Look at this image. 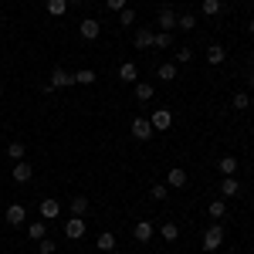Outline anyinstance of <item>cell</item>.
Instances as JSON below:
<instances>
[{
  "label": "cell",
  "instance_id": "cell-1",
  "mask_svg": "<svg viewBox=\"0 0 254 254\" xmlns=\"http://www.w3.org/2000/svg\"><path fill=\"white\" fill-rule=\"evenodd\" d=\"M224 227H220V224H210V227H207V231H203V241H200V244H203V251H217V248H220V244H224Z\"/></svg>",
  "mask_w": 254,
  "mask_h": 254
},
{
  "label": "cell",
  "instance_id": "cell-2",
  "mask_svg": "<svg viewBox=\"0 0 254 254\" xmlns=\"http://www.w3.org/2000/svg\"><path fill=\"white\" fill-rule=\"evenodd\" d=\"M68 85H75L71 71H64V68H55V71H51V78H48V85H44V92H55V88H68Z\"/></svg>",
  "mask_w": 254,
  "mask_h": 254
},
{
  "label": "cell",
  "instance_id": "cell-3",
  "mask_svg": "<svg viewBox=\"0 0 254 254\" xmlns=\"http://www.w3.org/2000/svg\"><path fill=\"white\" fill-rule=\"evenodd\" d=\"M38 214H41V220H58V214H61V203L55 200V196H44L38 203Z\"/></svg>",
  "mask_w": 254,
  "mask_h": 254
},
{
  "label": "cell",
  "instance_id": "cell-4",
  "mask_svg": "<svg viewBox=\"0 0 254 254\" xmlns=\"http://www.w3.org/2000/svg\"><path fill=\"white\" fill-rule=\"evenodd\" d=\"M187 183H190V176H187L183 166H173V170L166 173V187H170V190H183Z\"/></svg>",
  "mask_w": 254,
  "mask_h": 254
},
{
  "label": "cell",
  "instance_id": "cell-5",
  "mask_svg": "<svg viewBox=\"0 0 254 254\" xmlns=\"http://www.w3.org/2000/svg\"><path fill=\"white\" fill-rule=\"evenodd\" d=\"M149 122H153L156 132H166V129L173 126V112H170V109H156V112L149 116Z\"/></svg>",
  "mask_w": 254,
  "mask_h": 254
},
{
  "label": "cell",
  "instance_id": "cell-6",
  "mask_svg": "<svg viewBox=\"0 0 254 254\" xmlns=\"http://www.w3.org/2000/svg\"><path fill=\"white\" fill-rule=\"evenodd\" d=\"M153 132H156V129H153V122H149V119H132V136H136L139 142L153 139Z\"/></svg>",
  "mask_w": 254,
  "mask_h": 254
},
{
  "label": "cell",
  "instance_id": "cell-7",
  "mask_svg": "<svg viewBox=\"0 0 254 254\" xmlns=\"http://www.w3.org/2000/svg\"><path fill=\"white\" fill-rule=\"evenodd\" d=\"M153 234H156V227H153L149 220H136V227H132V237H136L139 244H149V241H153Z\"/></svg>",
  "mask_w": 254,
  "mask_h": 254
},
{
  "label": "cell",
  "instance_id": "cell-8",
  "mask_svg": "<svg viewBox=\"0 0 254 254\" xmlns=\"http://www.w3.org/2000/svg\"><path fill=\"white\" fill-rule=\"evenodd\" d=\"M24 220H27V207H24V203H10V207H7V224H10V227H20Z\"/></svg>",
  "mask_w": 254,
  "mask_h": 254
},
{
  "label": "cell",
  "instance_id": "cell-9",
  "mask_svg": "<svg viewBox=\"0 0 254 254\" xmlns=\"http://www.w3.org/2000/svg\"><path fill=\"white\" fill-rule=\"evenodd\" d=\"M119 78L126 81V85H136V81H139V68H136V61H122V64H119Z\"/></svg>",
  "mask_w": 254,
  "mask_h": 254
},
{
  "label": "cell",
  "instance_id": "cell-10",
  "mask_svg": "<svg viewBox=\"0 0 254 254\" xmlns=\"http://www.w3.org/2000/svg\"><path fill=\"white\" fill-rule=\"evenodd\" d=\"M64 237H71V241L85 237V217H71V220L64 224Z\"/></svg>",
  "mask_w": 254,
  "mask_h": 254
},
{
  "label": "cell",
  "instance_id": "cell-11",
  "mask_svg": "<svg viewBox=\"0 0 254 254\" xmlns=\"http://www.w3.org/2000/svg\"><path fill=\"white\" fill-rule=\"evenodd\" d=\"M237 166H241V159H237V156H220V159H217V173H220V176H234Z\"/></svg>",
  "mask_w": 254,
  "mask_h": 254
},
{
  "label": "cell",
  "instance_id": "cell-12",
  "mask_svg": "<svg viewBox=\"0 0 254 254\" xmlns=\"http://www.w3.org/2000/svg\"><path fill=\"white\" fill-rule=\"evenodd\" d=\"M78 31H81V38H85V41H95L98 34H102V24L88 17V20H81V24H78Z\"/></svg>",
  "mask_w": 254,
  "mask_h": 254
},
{
  "label": "cell",
  "instance_id": "cell-13",
  "mask_svg": "<svg viewBox=\"0 0 254 254\" xmlns=\"http://www.w3.org/2000/svg\"><path fill=\"white\" fill-rule=\"evenodd\" d=\"M156 20H159V31H173V27H176V10H170V7H163Z\"/></svg>",
  "mask_w": 254,
  "mask_h": 254
},
{
  "label": "cell",
  "instance_id": "cell-14",
  "mask_svg": "<svg viewBox=\"0 0 254 254\" xmlns=\"http://www.w3.org/2000/svg\"><path fill=\"white\" fill-rule=\"evenodd\" d=\"M207 61H210V64H224V61H227V48H224V44H210V48H207Z\"/></svg>",
  "mask_w": 254,
  "mask_h": 254
},
{
  "label": "cell",
  "instance_id": "cell-15",
  "mask_svg": "<svg viewBox=\"0 0 254 254\" xmlns=\"http://www.w3.org/2000/svg\"><path fill=\"white\" fill-rule=\"evenodd\" d=\"M31 176H34V170H31V163H27V159L14 163V180H17V183H27Z\"/></svg>",
  "mask_w": 254,
  "mask_h": 254
},
{
  "label": "cell",
  "instance_id": "cell-16",
  "mask_svg": "<svg viewBox=\"0 0 254 254\" xmlns=\"http://www.w3.org/2000/svg\"><path fill=\"white\" fill-rule=\"evenodd\" d=\"M44 10H48L51 17H64V14H68V0H48Z\"/></svg>",
  "mask_w": 254,
  "mask_h": 254
},
{
  "label": "cell",
  "instance_id": "cell-17",
  "mask_svg": "<svg viewBox=\"0 0 254 254\" xmlns=\"http://www.w3.org/2000/svg\"><path fill=\"white\" fill-rule=\"evenodd\" d=\"M95 248H98V251H116V234H112V231L98 234L95 237Z\"/></svg>",
  "mask_w": 254,
  "mask_h": 254
},
{
  "label": "cell",
  "instance_id": "cell-18",
  "mask_svg": "<svg viewBox=\"0 0 254 254\" xmlns=\"http://www.w3.org/2000/svg\"><path fill=\"white\" fill-rule=\"evenodd\" d=\"M220 193L224 196H237L241 193V183H237L234 176H224V180H220Z\"/></svg>",
  "mask_w": 254,
  "mask_h": 254
},
{
  "label": "cell",
  "instance_id": "cell-19",
  "mask_svg": "<svg viewBox=\"0 0 254 254\" xmlns=\"http://www.w3.org/2000/svg\"><path fill=\"white\" fill-rule=\"evenodd\" d=\"M136 48H142V51L153 48V31H149V27H139L136 31Z\"/></svg>",
  "mask_w": 254,
  "mask_h": 254
},
{
  "label": "cell",
  "instance_id": "cell-20",
  "mask_svg": "<svg viewBox=\"0 0 254 254\" xmlns=\"http://www.w3.org/2000/svg\"><path fill=\"white\" fill-rule=\"evenodd\" d=\"M68 210H71V217H85L88 214V200H85V196H75V200L68 203Z\"/></svg>",
  "mask_w": 254,
  "mask_h": 254
},
{
  "label": "cell",
  "instance_id": "cell-21",
  "mask_svg": "<svg viewBox=\"0 0 254 254\" xmlns=\"http://www.w3.org/2000/svg\"><path fill=\"white\" fill-rule=\"evenodd\" d=\"M71 78H75V85H95V71H92V68H81V71H75V75H71Z\"/></svg>",
  "mask_w": 254,
  "mask_h": 254
},
{
  "label": "cell",
  "instance_id": "cell-22",
  "mask_svg": "<svg viewBox=\"0 0 254 254\" xmlns=\"http://www.w3.org/2000/svg\"><path fill=\"white\" fill-rule=\"evenodd\" d=\"M7 156L14 159V163L27 159V146H24V142H10V146H7Z\"/></svg>",
  "mask_w": 254,
  "mask_h": 254
},
{
  "label": "cell",
  "instance_id": "cell-23",
  "mask_svg": "<svg viewBox=\"0 0 254 254\" xmlns=\"http://www.w3.org/2000/svg\"><path fill=\"white\" fill-rule=\"evenodd\" d=\"M207 214H210V220H214V224H220V217L227 214V203H224V200H214V203L207 207Z\"/></svg>",
  "mask_w": 254,
  "mask_h": 254
},
{
  "label": "cell",
  "instance_id": "cell-24",
  "mask_svg": "<svg viewBox=\"0 0 254 254\" xmlns=\"http://www.w3.org/2000/svg\"><path fill=\"white\" fill-rule=\"evenodd\" d=\"M159 237H163V241H170V244H173L176 237H180V227H176L173 220H166V224H163V227H159Z\"/></svg>",
  "mask_w": 254,
  "mask_h": 254
},
{
  "label": "cell",
  "instance_id": "cell-25",
  "mask_svg": "<svg viewBox=\"0 0 254 254\" xmlns=\"http://www.w3.org/2000/svg\"><path fill=\"white\" fill-rule=\"evenodd\" d=\"M27 234H31V241H41V237H48V227H44V220H34V224H27Z\"/></svg>",
  "mask_w": 254,
  "mask_h": 254
},
{
  "label": "cell",
  "instance_id": "cell-26",
  "mask_svg": "<svg viewBox=\"0 0 254 254\" xmlns=\"http://www.w3.org/2000/svg\"><path fill=\"white\" fill-rule=\"evenodd\" d=\"M200 10H203L207 17H217V14L224 10V3H220V0H203V3H200Z\"/></svg>",
  "mask_w": 254,
  "mask_h": 254
},
{
  "label": "cell",
  "instance_id": "cell-27",
  "mask_svg": "<svg viewBox=\"0 0 254 254\" xmlns=\"http://www.w3.org/2000/svg\"><path fill=\"white\" fill-rule=\"evenodd\" d=\"M176 27H180V31H193L196 17H193V14H176Z\"/></svg>",
  "mask_w": 254,
  "mask_h": 254
},
{
  "label": "cell",
  "instance_id": "cell-28",
  "mask_svg": "<svg viewBox=\"0 0 254 254\" xmlns=\"http://www.w3.org/2000/svg\"><path fill=\"white\" fill-rule=\"evenodd\" d=\"M58 251V241L55 237H41L38 241V254H55Z\"/></svg>",
  "mask_w": 254,
  "mask_h": 254
},
{
  "label": "cell",
  "instance_id": "cell-29",
  "mask_svg": "<svg viewBox=\"0 0 254 254\" xmlns=\"http://www.w3.org/2000/svg\"><path fill=\"white\" fill-rule=\"evenodd\" d=\"M173 44V31H159V34H153V48H170Z\"/></svg>",
  "mask_w": 254,
  "mask_h": 254
},
{
  "label": "cell",
  "instance_id": "cell-30",
  "mask_svg": "<svg viewBox=\"0 0 254 254\" xmlns=\"http://www.w3.org/2000/svg\"><path fill=\"white\" fill-rule=\"evenodd\" d=\"M136 98L139 102H149L153 98V85L149 81H136Z\"/></svg>",
  "mask_w": 254,
  "mask_h": 254
},
{
  "label": "cell",
  "instance_id": "cell-31",
  "mask_svg": "<svg viewBox=\"0 0 254 254\" xmlns=\"http://www.w3.org/2000/svg\"><path fill=\"white\" fill-rule=\"evenodd\" d=\"M156 75H159L163 81H173V78H176V64H173V61H166V64H159V71H156Z\"/></svg>",
  "mask_w": 254,
  "mask_h": 254
},
{
  "label": "cell",
  "instance_id": "cell-32",
  "mask_svg": "<svg viewBox=\"0 0 254 254\" xmlns=\"http://www.w3.org/2000/svg\"><path fill=\"white\" fill-rule=\"evenodd\" d=\"M231 105H234L237 112H244V109H248V105H251V95H248V92H237V95L231 98Z\"/></svg>",
  "mask_w": 254,
  "mask_h": 254
},
{
  "label": "cell",
  "instance_id": "cell-33",
  "mask_svg": "<svg viewBox=\"0 0 254 254\" xmlns=\"http://www.w3.org/2000/svg\"><path fill=\"white\" fill-rule=\"evenodd\" d=\"M149 196H153V200H166V196H170V187H166V183H153V187H149Z\"/></svg>",
  "mask_w": 254,
  "mask_h": 254
},
{
  "label": "cell",
  "instance_id": "cell-34",
  "mask_svg": "<svg viewBox=\"0 0 254 254\" xmlns=\"http://www.w3.org/2000/svg\"><path fill=\"white\" fill-rule=\"evenodd\" d=\"M119 24H122V27H132V24H136V10H132V7L119 10Z\"/></svg>",
  "mask_w": 254,
  "mask_h": 254
},
{
  "label": "cell",
  "instance_id": "cell-35",
  "mask_svg": "<svg viewBox=\"0 0 254 254\" xmlns=\"http://www.w3.org/2000/svg\"><path fill=\"white\" fill-rule=\"evenodd\" d=\"M193 61V51L190 48H176V64H190Z\"/></svg>",
  "mask_w": 254,
  "mask_h": 254
},
{
  "label": "cell",
  "instance_id": "cell-36",
  "mask_svg": "<svg viewBox=\"0 0 254 254\" xmlns=\"http://www.w3.org/2000/svg\"><path fill=\"white\" fill-rule=\"evenodd\" d=\"M105 7H109L112 14H119V10H126V0H105Z\"/></svg>",
  "mask_w": 254,
  "mask_h": 254
},
{
  "label": "cell",
  "instance_id": "cell-37",
  "mask_svg": "<svg viewBox=\"0 0 254 254\" xmlns=\"http://www.w3.org/2000/svg\"><path fill=\"white\" fill-rule=\"evenodd\" d=\"M81 3H85V0H68V7H81Z\"/></svg>",
  "mask_w": 254,
  "mask_h": 254
},
{
  "label": "cell",
  "instance_id": "cell-38",
  "mask_svg": "<svg viewBox=\"0 0 254 254\" xmlns=\"http://www.w3.org/2000/svg\"><path fill=\"white\" fill-rule=\"evenodd\" d=\"M248 31H251V34H254V17H251V20H248Z\"/></svg>",
  "mask_w": 254,
  "mask_h": 254
},
{
  "label": "cell",
  "instance_id": "cell-39",
  "mask_svg": "<svg viewBox=\"0 0 254 254\" xmlns=\"http://www.w3.org/2000/svg\"><path fill=\"white\" fill-rule=\"evenodd\" d=\"M251 88H254V71H251Z\"/></svg>",
  "mask_w": 254,
  "mask_h": 254
},
{
  "label": "cell",
  "instance_id": "cell-40",
  "mask_svg": "<svg viewBox=\"0 0 254 254\" xmlns=\"http://www.w3.org/2000/svg\"><path fill=\"white\" fill-rule=\"evenodd\" d=\"M0 95H3V85H0Z\"/></svg>",
  "mask_w": 254,
  "mask_h": 254
},
{
  "label": "cell",
  "instance_id": "cell-41",
  "mask_svg": "<svg viewBox=\"0 0 254 254\" xmlns=\"http://www.w3.org/2000/svg\"><path fill=\"white\" fill-rule=\"evenodd\" d=\"M119 254H129V251H119Z\"/></svg>",
  "mask_w": 254,
  "mask_h": 254
}]
</instances>
